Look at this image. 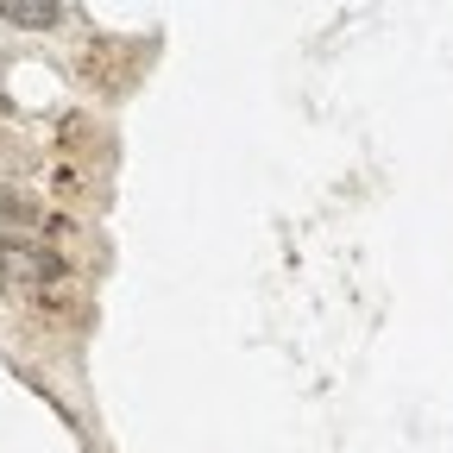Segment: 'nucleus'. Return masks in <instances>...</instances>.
I'll return each mask as SVG.
<instances>
[{"label": "nucleus", "mask_w": 453, "mask_h": 453, "mask_svg": "<svg viewBox=\"0 0 453 453\" xmlns=\"http://www.w3.org/2000/svg\"><path fill=\"white\" fill-rule=\"evenodd\" d=\"M0 277L19 283V290H38V283L64 277V258L44 252V246H26V240H0Z\"/></svg>", "instance_id": "nucleus-1"}, {"label": "nucleus", "mask_w": 453, "mask_h": 453, "mask_svg": "<svg viewBox=\"0 0 453 453\" xmlns=\"http://www.w3.org/2000/svg\"><path fill=\"white\" fill-rule=\"evenodd\" d=\"M0 13L13 26H57V7L50 0H0Z\"/></svg>", "instance_id": "nucleus-2"}]
</instances>
